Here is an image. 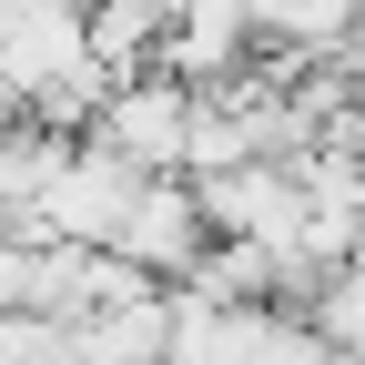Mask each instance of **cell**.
<instances>
[{
    "mask_svg": "<svg viewBox=\"0 0 365 365\" xmlns=\"http://www.w3.org/2000/svg\"><path fill=\"white\" fill-rule=\"evenodd\" d=\"M182 122H193V91L163 81V71H132V81H112V102L91 112V143L112 163H132L143 182H182Z\"/></svg>",
    "mask_w": 365,
    "mask_h": 365,
    "instance_id": "obj_1",
    "label": "cell"
},
{
    "mask_svg": "<svg viewBox=\"0 0 365 365\" xmlns=\"http://www.w3.org/2000/svg\"><path fill=\"white\" fill-rule=\"evenodd\" d=\"M203 213H193V182H143V193L122 203V223H112V244L102 254H122L143 284H182V274L203 264Z\"/></svg>",
    "mask_w": 365,
    "mask_h": 365,
    "instance_id": "obj_2",
    "label": "cell"
},
{
    "mask_svg": "<svg viewBox=\"0 0 365 365\" xmlns=\"http://www.w3.org/2000/svg\"><path fill=\"white\" fill-rule=\"evenodd\" d=\"M163 0H91L81 11V51L102 61V81H132V71H153V41H163Z\"/></svg>",
    "mask_w": 365,
    "mask_h": 365,
    "instance_id": "obj_3",
    "label": "cell"
},
{
    "mask_svg": "<svg viewBox=\"0 0 365 365\" xmlns=\"http://www.w3.org/2000/svg\"><path fill=\"white\" fill-rule=\"evenodd\" d=\"M304 325L335 345V365H365V254H345V264L325 274V284H314Z\"/></svg>",
    "mask_w": 365,
    "mask_h": 365,
    "instance_id": "obj_4",
    "label": "cell"
}]
</instances>
